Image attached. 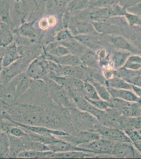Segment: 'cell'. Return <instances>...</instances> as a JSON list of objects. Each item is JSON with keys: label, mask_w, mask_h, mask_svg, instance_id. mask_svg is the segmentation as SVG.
<instances>
[{"label": "cell", "mask_w": 141, "mask_h": 159, "mask_svg": "<svg viewBox=\"0 0 141 159\" xmlns=\"http://www.w3.org/2000/svg\"><path fill=\"white\" fill-rule=\"evenodd\" d=\"M96 155L88 152L78 151L68 152H53L51 156L52 159H84L95 157Z\"/></svg>", "instance_id": "22"}, {"label": "cell", "mask_w": 141, "mask_h": 159, "mask_svg": "<svg viewBox=\"0 0 141 159\" xmlns=\"http://www.w3.org/2000/svg\"><path fill=\"white\" fill-rule=\"evenodd\" d=\"M89 81L93 84L100 99L107 101H109L111 99L112 97L109 92L107 86L106 84L93 80H91Z\"/></svg>", "instance_id": "33"}, {"label": "cell", "mask_w": 141, "mask_h": 159, "mask_svg": "<svg viewBox=\"0 0 141 159\" xmlns=\"http://www.w3.org/2000/svg\"><path fill=\"white\" fill-rule=\"evenodd\" d=\"M48 147L50 148V150L54 152H68L72 151L88 152L86 150L79 147L78 145H76L73 143L60 138H59L58 140L52 143V144L48 145Z\"/></svg>", "instance_id": "13"}, {"label": "cell", "mask_w": 141, "mask_h": 159, "mask_svg": "<svg viewBox=\"0 0 141 159\" xmlns=\"http://www.w3.org/2000/svg\"><path fill=\"white\" fill-rule=\"evenodd\" d=\"M11 26L3 22H0V46L6 48L14 43V36Z\"/></svg>", "instance_id": "19"}, {"label": "cell", "mask_w": 141, "mask_h": 159, "mask_svg": "<svg viewBox=\"0 0 141 159\" xmlns=\"http://www.w3.org/2000/svg\"><path fill=\"white\" fill-rule=\"evenodd\" d=\"M93 26L100 34H115L117 33V28L114 25L109 24L107 21H92Z\"/></svg>", "instance_id": "29"}, {"label": "cell", "mask_w": 141, "mask_h": 159, "mask_svg": "<svg viewBox=\"0 0 141 159\" xmlns=\"http://www.w3.org/2000/svg\"><path fill=\"white\" fill-rule=\"evenodd\" d=\"M43 54L47 60L53 61L59 65L71 66H79L82 65L80 57L75 55L68 54L63 56H54L44 52Z\"/></svg>", "instance_id": "8"}, {"label": "cell", "mask_w": 141, "mask_h": 159, "mask_svg": "<svg viewBox=\"0 0 141 159\" xmlns=\"http://www.w3.org/2000/svg\"><path fill=\"white\" fill-rule=\"evenodd\" d=\"M11 157L9 148V135L0 130V158Z\"/></svg>", "instance_id": "31"}, {"label": "cell", "mask_w": 141, "mask_h": 159, "mask_svg": "<svg viewBox=\"0 0 141 159\" xmlns=\"http://www.w3.org/2000/svg\"><path fill=\"white\" fill-rule=\"evenodd\" d=\"M138 74H141V70H138Z\"/></svg>", "instance_id": "50"}, {"label": "cell", "mask_w": 141, "mask_h": 159, "mask_svg": "<svg viewBox=\"0 0 141 159\" xmlns=\"http://www.w3.org/2000/svg\"><path fill=\"white\" fill-rule=\"evenodd\" d=\"M72 15L69 11L65 9L62 16V27L63 29H68L71 21Z\"/></svg>", "instance_id": "39"}, {"label": "cell", "mask_w": 141, "mask_h": 159, "mask_svg": "<svg viewBox=\"0 0 141 159\" xmlns=\"http://www.w3.org/2000/svg\"><path fill=\"white\" fill-rule=\"evenodd\" d=\"M83 95L85 98L89 99H100L95 87L93 84L89 80L84 81Z\"/></svg>", "instance_id": "34"}, {"label": "cell", "mask_w": 141, "mask_h": 159, "mask_svg": "<svg viewBox=\"0 0 141 159\" xmlns=\"http://www.w3.org/2000/svg\"><path fill=\"white\" fill-rule=\"evenodd\" d=\"M38 0H32L33 2L34 3V6H35V10H36L37 7H38Z\"/></svg>", "instance_id": "49"}, {"label": "cell", "mask_w": 141, "mask_h": 159, "mask_svg": "<svg viewBox=\"0 0 141 159\" xmlns=\"http://www.w3.org/2000/svg\"><path fill=\"white\" fill-rule=\"evenodd\" d=\"M13 7L16 15L20 16L23 24L29 16L31 7L35 8L32 0H13Z\"/></svg>", "instance_id": "11"}, {"label": "cell", "mask_w": 141, "mask_h": 159, "mask_svg": "<svg viewBox=\"0 0 141 159\" xmlns=\"http://www.w3.org/2000/svg\"><path fill=\"white\" fill-rule=\"evenodd\" d=\"M72 0H53L54 5L59 11L64 12Z\"/></svg>", "instance_id": "40"}, {"label": "cell", "mask_w": 141, "mask_h": 159, "mask_svg": "<svg viewBox=\"0 0 141 159\" xmlns=\"http://www.w3.org/2000/svg\"><path fill=\"white\" fill-rule=\"evenodd\" d=\"M122 116L126 117H136L141 116V103L130 102L124 108L119 111Z\"/></svg>", "instance_id": "28"}, {"label": "cell", "mask_w": 141, "mask_h": 159, "mask_svg": "<svg viewBox=\"0 0 141 159\" xmlns=\"http://www.w3.org/2000/svg\"><path fill=\"white\" fill-rule=\"evenodd\" d=\"M8 116L15 121L30 125L43 126L45 109L39 106L19 103L10 109Z\"/></svg>", "instance_id": "1"}, {"label": "cell", "mask_w": 141, "mask_h": 159, "mask_svg": "<svg viewBox=\"0 0 141 159\" xmlns=\"http://www.w3.org/2000/svg\"><path fill=\"white\" fill-rule=\"evenodd\" d=\"M11 81L15 84L16 99L23 96L30 87L33 80L23 72L13 78Z\"/></svg>", "instance_id": "10"}, {"label": "cell", "mask_w": 141, "mask_h": 159, "mask_svg": "<svg viewBox=\"0 0 141 159\" xmlns=\"http://www.w3.org/2000/svg\"><path fill=\"white\" fill-rule=\"evenodd\" d=\"M47 89L51 99L61 107L69 108L75 107L73 100L68 91L53 80H47Z\"/></svg>", "instance_id": "3"}, {"label": "cell", "mask_w": 141, "mask_h": 159, "mask_svg": "<svg viewBox=\"0 0 141 159\" xmlns=\"http://www.w3.org/2000/svg\"><path fill=\"white\" fill-rule=\"evenodd\" d=\"M123 69L132 71H138L141 69V55H131L127 60Z\"/></svg>", "instance_id": "32"}, {"label": "cell", "mask_w": 141, "mask_h": 159, "mask_svg": "<svg viewBox=\"0 0 141 159\" xmlns=\"http://www.w3.org/2000/svg\"><path fill=\"white\" fill-rule=\"evenodd\" d=\"M132 41L131 43L137 48L139 52L141 54V34H136L132 37Z\"/></svg>", "instance_id": "42"}, {"label": "cell", "mask_w": 141, "mask_h": 159, "mask_svg": "<svg viewBox=\"0 0 141 159\" xmlns=\"http://www.w3.org/2000/svg\"><path fill=\"white\" fill-rule=\"evenodd\" d=\"M89 102L93 105L95 107L100 110L106 111L110 108L109 101H105L102 99L91 100L86 98Z\"/></svg>", "instance_id": "38"}, {"label": "cell", "mask_w": 141, "mask_h": 159, "mask_svg": "<svg viewBox=\"0 0 141 159\" xmlns=\"http://www.w3.org/2000/svg\"><path fill=\"white\" fill-rule=\"evenodd\" d=\"M48 61L44 54L41 55L31 61L25 70V74L33 80L47 81L48 77Z\"/></svg>", "instance_id": "4"}, {"label": "cell", "mask_w": 141, "mask_h": 159, "mask_svg": "<svg viewBox=\"0 0 141 159\" xmlns=\"http://www.w3.org/2000/svg\"><path fill=\"white\" fill-rule=\"evenodd\" d=\"M73 35L68 29H62L57 31L54 36V39L58 43L65 41L70 38H72Z\"/></svg>", "instance_id": "36"}, {"label": "cell", "mask_w": 141, "mask_h": 159, "mask_svg": "<svg viewBox=\"0 0 141 159\" xmlns=\"http://www.w3.org/2000/svg\"><path fill=\"white\" fill-rule=\"evenodd\" d=\"M51 150L45 151H38L34 150H24L18 154L19 158L24 159H50L51 158L52 154Z\"/></svg>", "instance_id": "24"}, {"label": "cell", "mask_w": 141, "mask_h": 159, "mask_svg": "<svg viewBox=\"0 0 141 159\" xmlns=\"http://www.w3.org/2000/svg\"><path fill=\"white\" fill-rule=\"evenodd\" d=\"M126 81L130 83L132 85H135L137 87L141 88V75L137 74L133 76L132 77L125 80Z\"/></svg>", "instance_id": "41"}, {"label": "cell", "mask_w": 141, "mask_h": 159, "mask_svg": "<svg viewBox=\"0 0 141 159\" xmlns=\"http://www.w3.org/2000/svg\"><path fill=\"white\" fill-rule=\"evenodd\" d=\"M121 1L122 2V4L121 6H123L126 9L141 2V0H121Z\"/></svg>", "instance_id": "44"}, {"label": "cell", "mask_w": 141, "mask_h": 159, "mask_svg": "<svg viewBox=\"0 0 141 159\" xmlns=\"http://www.w3.org/2000/svg\"><path fill=\"white\" fill-rule=\"evenodd\" d=\"M11 0H0V19L1 21L11 26L12 24L10 10Z\"/></svg>", "instance_id": "27"}, {"label": "cell", "mask_w": 141, "mask_h": 159, "mask_svg": "<svg viewBox=\"0 0 141 159\" xmlns=\"http://www.w3.org/2000/svg\"><path fill=\"white\" fill-rule=\"evenodd\" d=\"M132 143L136 150L141 153V139L134 141Z\"/></svg>", "instance_id": "46"}, {"label": "cell", "mask_w": 141, "mask_h": 159, "mask_svg": "<svg viewBox=\"0 0 141 159\" xmlns=\"http://www.w3.org/2000/svg\"><path fill=\"white\" fill-rule=\"evenodd\" d=\"M39 29L43 31L48 30L49 28H50L47 16L42 17L39 20Z\"/></svg>", "instance_id": "43"}, {"label": "cell", "mask_w": 141, "mask_h": 159, "mask_svg": "<svg viewBox=\"0 0 141 159\" xmlns=\"http://www.w3.org/2000/svg\"><path fill=\"white\" fill-rule=\"evenodd\" d=\"M132 90L134 92L136 96L141 100V88L135 85H132Z\"/></svg>", "instance_id": "45"}, {"label": "cell", "mask_w": 141, "mask_h": 159, "mask_svg": "<svg viewBox=\"0 0 141 159\" xmlns=\"http://www.w3.org/2000/svg\"><path fill=\"white\" fill-rule=\"evenodd\" d=\"M127 22L131 26H141V18L138 15L127 11L124 16Z\"/></svg>", "instance_id": "37"}, {"label": "cell", "mask_w": 141, "mask_h": 159, "mask_svg": "<svg viewBox=\"0 0 141 159\" xmlns=\"http://www.w3.org/2000/svg\"><path fill=\"white\" fill-rule=\"evenodd\" d=\"M64 112L71 125L77 131L95 130L100 122L97 118L76 107L65 108Z\"/></svg>", "instance_id": "2"}, {"label": "cell", "mask_w": 141, "mask_h": 159, "mask_svg": "<svg viewBox=\"0 0 141 159\" xmlns=\"http://www.w3.org/2000/svg\"><path fill=\"white\" fill-rule=\"evenodd\" d=\"M116 143L105 138H101L90 142L83 143L78 146L96 156L99 154L111 155Z\"/></svg>", "instance_id": "5"}, {"label": "cell", "mask_w": 141, "mask_h": 159, "mask_svg": "<svg viewBox=\"0 0 141 159\" xmlns=\"http://www.w3.org/2000/svg\"><path fill=\"white\" fill-rule=\"evenodd\" d=\"M2 130L6 132L8 135L18 137V138H24L29 136V134L27 131L22 129L21 127L17 125L3 124L2 126Z\"/></svg>", "instance_id": "30"}, {"label": "cell", "mask_w": 141, "mask_h": 159, "mask_svg": "<svg viewBox=\"0 0 141 159\" xmlns=\"http://www.w3.org/2000/svg\"><path fill=\"white\" fill-rule=\"evenodd\" d=\"M131 54L130 52L120 49L113 52L110 57L113 69L116 70L121 69Z\"/></svg>", "instance_id": "21"}, {"label": "cell", "mask_w": 141, "mask_h": 159, "mask_svg": "<svg viewBox=\"0 0 141 159\" xmlns=\"http://www.w3.org/2000/svg\"><path fill=\"white\" fill-rule=\"evenodd\" d=\"M80 57L83 66L85 68L97 70L100 67L98 58L95 51L88 49Z\"/></svg>", "instance_id": "20"}, {"label": "cell", "mask_w": 141, "mask_h": 159, "mask_svg": "<svg viewBox=\"0 0 141 159\" xmlns=\"http://www.w3.org/2000/svg\"><path fill=\"white\" fill-rule=\"evenodd\" d=\"M105 84L107 87L114 89L132 90V84L117 75L110 79L106 80Z\"/></svg>", "instance_id": "25"}, {"label": "cell", "mask_w": 141, "mask_h": 159, "mask_svg": "<svg viewBox=\"0 0 141 159\" xmlns=\"http://www.w3.org/2000/svg\"><path fill=\"white\" fill-rule=\"evenodd\" d=\"M35 22V20H34L31 21L24 22L19 27L13 30V33L30 39H34L39 34V30L34 26Z\"/></svg>", "instance_id": "12"}, {"label": "cell", "mask_w": 141, "mask_h": 159, "mask_svg": "<svg viewBox=\"0 0 141 159\" xmlns=\"http://www.w3.org/2000/svg\"><path fill=\"white\" fill-rule=\"evenodd\" d=\"M132 143L116 142L111 155L116 158H135L138 153Z\"/></svg>", "instance_id": "7"}, {"label": "cell", "mask_w": 141, "mask_h": 159, "mask_svg": "<svg viewBox=\"0 0 141 159\" xmlns=\"http://www.w3.org/2000/svg\"><path fill=\"white\" fill-rule=\"evenodd\" d=\"M0 22H1V19H0Z\"/></svg>", "instance_id": "51"}, {"label": "cell", "mask_w": 141, "mask_h": 159, "mask_svg": "<svg viewBox=\"0 0 141 159\" xmlns=\"http://www.w3.org/2000/svg\"><path fill=\"white\" fill-rule=\"evenodd\" d=\"M89 4V0H72L66 9L73 16L88 9Z\"/></svg>", "instance_id": "26"}, {"label": "cell", "mask_w": 141, "mask_h": 159, "mask_svg": "<svg viewBox=\"0 0 141 159\" xmlns=\"http://www.w3.org/2000/svg\"><path fill=\"white\" fill-rule=\"evenodd\" d=\"M131 102L125 101L123 100L120 99L118 98H111L109 101L110 108L115 109L118 111L124 108L127 106L129 105Z\"/></svg>", "instance_id": "35"}, {"label": "cell", "mask_w": 141, "mask_h": 159, "mask_svg": "<svg viewBox=\"0 0 141 159\" xmlns=\"http://www.w3.org/2000/svg\"><path fill=\"white\" fill-rule=\"evenodd\" d=\"M26 138H18L9 135V148L11 157H18L20 152L25 150Z\"/></svg>", "instance_id": "18"}, {"label": "cell", "mask_w": 141, "mask_h": 159, "mask_svg": "<svg viewBox=\"0 0 141 159\" xmlns=\"http://www.w3.org/2000/svg\"><path fill=\"white\" fill-rule=\"evenodd\" d=\"M102 138L111 140L115 142L132 143L130 139L122 129L111 127L98 124L95 129Z\"/></svg>", "instance_id": "6"}, {"label": "cell", "mask_w": 141, "mask_h": 159, "mask_svg": "<svg viewBox=\"0 0 141 159\" xmlns=\"http://www.w3.org/2000/svg\"><path fill=\"white\" fill-rule=\"evenodd\" d=\"M6 48H4L0 46V58L2 57L3 56L5 52H6Z\"/></svg>", "instance_id": "47"}, {"label": "cell", "mask_w": 141, "mask_h": 159, "mask_svg": "<svg viewBox=\"0 0 141 159\" xmlns=\"http://www.w3.org/2000/svg\"><path fill=\"white\" fill-rule=\"evenodd\" d=\"M76 39L83 44L89 49L96 51L100 49L102 45V42L99 39L98 36L91 34H78L74 36Z\"/></svg>", "instance_id": "16"}, {"label": "cell", "mask_w": 141, "mask_h": 159, "mask_svg": "<svg viewBox=\"0 0 141 159\" xmlns=\"http://www.w3.org/2000/svg\"><path fill=\"white\" fill-rule=\"evenodd\" d=\"M112 98H118L131 102H139L141 100L138 98L132 90L116 89L107 87Z\"/></svg>", "instance_id": "15"}, {"label": "cell", "mask_w": 141, "mask_h": 159, "mask_svg": "<svg viewBox=\"0 0 141 159\" xmlns=\"http://www.w3.org/2000/svg\"><path fill=\"white\" fill-rule=\"evenodd\" d=\"M44 52L54 56H61L71 54L68 48L56 42H51L43 47Z\"/></svg>", "instance_id": "23"}, {"label": "cell", "mask_w": 141, "mask_h": 159, "mask_svg": "<svg viewBox=\"0 0 141 159\" xmlns=\"http://www.w3.org/2000/svg\"><path fill=\"white\" fill-rule=\"evenodd\" d=\"M59 43L67 48L72 54L79 57L89 49L79 40L76 39L74 36L65 41Z\"/></svg>", "instance_id": "17"}, {"label": "cell", "mask_w": 141, "mask_h": 159, "mask_svg": "<svg viewBox=\"0 0 141 159\" xmlns=\"http://www.w3.org/2000/svg\"><path fill=\"white\" fill-rule=\"evenodd\" d=\"M3 69V64H2V57H1V58H0V75L2 72Z\"/></svg>", "instance_id": "48"}, {"label": "cell", "mask_w": 141, "mask_h": 159, "mask_svg": "<svg viewBox=\"0 0 141 159\" xmlns=\"http://www.w3.org/2000/svg\"><path fill=\"white\" fill-rule=\"evenodd\" d=\"M109 38L110 43L118 49L127 51L135 54H139L135 46L124 37L118 34H110Z\"/></svg>", "instance_id": "9"}, {"label": "cell", "mask_w": 141, "mask_h": 159, "mask_svg": "<svg viewBox=\"0 0 141 159\" xmlns=\"http://www.w3.org/2000/svg\"><path fill=\"white\" fill-rule=\"evenodd\" d=\"M22 56L23 55H22L21 52L19 51L16 43L14 42L6 48L5 53L2 57V64L3 68L7 67L17 60H19Z\"/></svg>", "instance_id": "14"}]
</instances>
